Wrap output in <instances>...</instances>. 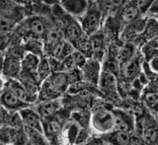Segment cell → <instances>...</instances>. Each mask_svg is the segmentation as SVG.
<instances>
[{
  "mask_svg": "<svg viewBox=\"0 0 158 145\" xmlns=\"http://www.w3.org/2000/svg\"><path fill=\"white\" fill-rule=\"evenodd\" d=\"M21 29L22 34L25 36H29L31 39H38L47 37L52 28L48 26V21L44 17L31 16L23 20Z\"/></svg>",
  "mask_w": 158,
  "mask_h": 145,
  "instance_id": "obj_1",
  "label": "cell"
},
{
  "mask_svg": "<svg viewBox=\"0 0 158 145\" xmlns=\"http://www.w3.org/2000/svg\"><path fill=\"white\" fill-rule=\"evenodd\" d=\"M103 12L97 5H90L88 11L79 19V23L81 25L84 34L87 37H91L99 32L101 28Z\"/></svg>",
  "mask_w": 158,
  "mask_h": 145,
  "instance_id": "obj_2",
  "label": "cell"
},
{
  "mask_svg": "<svg viewBox=\"0 0 158 145\" xmlns=\"http://www.w3.org/2000/svg\"><path fill=\"white\" fill-rule=\"evenodd\" d=\"M90 122L94 130L106 134L115 129V121L112 110L103 109L94 113L90 118Z\"/></svg>",
  "mask_w": 158,
  "mask_h": 145,
  "instance_id": "obj_3",
  "label": "cell"
},
{
  "mask_svg": "<svg viewBox=\"0 0 158 145\" xmlns=\"http://www.w3.org/2000/svg\"><path fill=\"white\" fill-rule=\"evenodd\" d=\"M102 68H103L102 62L97 60V59L95 58L87 59L86 63L80 69L82 74V80L88 86L98 87Z\"/></svg>",
  "mask_w": 158,
  "mask_h": 145,
  "instance_id": "obj_4",
  "label": "cell"
},
{
  "mask_svg": "<svg viewBox=\"0 0 158 145\" xmlns=\"http://www.w3.org/2000/svg\"><path fill=\"white\" fill-rule=\"evenodd\" d=\"M115 121V129L128 133H133L135 130V117L125 110L112 109Z\"/></svg>",
  "mask_w": 158,
  "mask_h": 145,
  "instance_id": "obj_5",
  "label": "cell"
},
{
  "mask_svg": "<svg viewBox=\"0 0 158 145\" xmlns=\"http://www.w3.org/2000/svg\"><path fill=\"white\" fill-rule=\"evenodd\" d=\"M5 88L10 90V91L16 95L22 102L29 105V106L37 104V102H38V98L35 96H32V95L26 90V88L24 87V85L20 82L18 79L7 80L6 83H5Z\"/></svg>",
  "mask_w": 158,
  "mask_h": 145,
  "instance_id": "obj_6",
  "label": "cell"
},
{
  "mask_svg": "<svg viewBox=\"0 0 158 145\" xmlns=\"http://www.w3.org/2000/svg\"><path fill=\"white\" fill-rule=\"evenodd\" d=\"M118 79L116 75L105 68H102L100 80H99L98 84L99 89L109 96H114V95H117L118 93Z\"/></svg>",
  "mask_w": 158,
  "mask_h": 145,
  "instance_id": "obj_7",
  "label": "cell"
},
{
  "mask_svg": "<svg viewBox=\"0 0 158 145\" xmlns=\"http://www.w3.org/2000/svg\"><path fill=\"white\" fill-rule=\"evenodd\" d=\"M59 4L64 11L74 19H80L90 7V2L85 0H64L59 2Z\"/></svg>",
  "mask_w": 158,
  "mask_h": 145,
  "instance_id": "obj_8",
  "label": "cell"
},
{
  "mask_svg": "<svg viewBox=\"0 0 158 145\" xmlns=\"http://www.w3.org/2000/svg\"><path fill=\"white\" fill-rule=\"evenodd\" d=\"M0 15L19 24L25 18V9L16 2L0 1Z\"/></svg>",
  "mask_w": 158,
  "mask_h": 145,
  "instance_id": "obj_9",
  "label": "cell"
},
{
  "mask_svg": "<svg viewBox=\"0 0 158 145\" xmlns=\"http://www.w3.org/2000/svg\"><path fill=\"white\" fill-rule=\"evenodd\" d=\"M0 105L10 112H20L28 107H31L22 102L16 95L6 88H4L3 91L0 93Z\"/></svg>",
  "mask_w": 158,
  "mask_h": 145,
  "instance_id": "obj_10",
  "label": "cell"
},
{
  "mask_svg": "<svg viewBox=\"0 0 158 145\" xmlns=\"http://www.w3.org/2000/svg\"><path fill=\"white\" fill-rule=\"evenodd\" d=\"M20 116H21L24 126L31 127L37 130L44 132V126H43V119L40 117V114L37 113L35 109L31 107H28L26 109L20 111Z\"/></svg>",
  "mask_w": 158,
  "mask_h": 145,
  "instance_id": "obj_11",
  "label": "cell"
},
{
  "mask_svg": "<svg viewBox=\"0 0 158 145\" xmlns=\"http://www.w3.org/2000/svg\"><path fill=\"white\" fill-rule=\"evenodd\" d=\"M146 20L145 19H137L130 24H127L121 33V39L127 43H130L132 39L144 32Z\"/></svg>",
  "mask_w": 158,
  "mask_h": 145,
  "instance_id": "obj_12",
  "label": "cell"
},
{
  "mask_svg": "<svg viewBox=\"0 0 158 145\" xmlns=\"http://www.w3.org/2000/svg\"><path fill=\"white\" fill-rule=\"evenodd\" d=\"M62 33H63L64 39L71 44L77 42L78 39H80L84 37H87L84 34L79 21H77L76 19H74L72 17L65 25V27L62 29Z\"/></svg>",
  "mask_w": 158,
  "mask_h": 145,
  "instance_id": "obj_13",
  "label": "cell"
},
{
  "mask_svg": "<svg viewBox=\"0 0 158 145\" xmlns=\"http://www.w3.org/2000/svg\"><path fill=\"white\" fill-rule=\"evenodd\" d=\"M131 135L132 133L114 129L111 132L103 134L101 138L108 145H131Z\"/></svg>",
  "mask_w": 158,
  "mask_h": 145,
  "instance_id": "obj_14",
  "label": "cell"
},
{
  "mask_svg": "<svg viewBox=\"0 0 158 145\" xmlns=\"http://www.w3.org/2000/svg\"><path fill=\"white\" fill-rule=\"evenodd\" d=\"M60 102L58 100H53V101H47L38 103L35 110L40 114L43 121H47L48 118H52L57 114V112L60 110Z\"/></svg>",
  "mask_w": 158,
  "mask_h": 145,
  "instance_id": "obj_15",
  "label": "cell"
},
{
  "mask_svg": "<svg viewBox=\"0 0 158 145\" xmlns=\"http://www.w3.org/2000/svg\"><path fill=\"white\" fill-rule=\"evenodd\" d=\"M142 63L140 58L138 56H135L130 61L127 62L125 65L121 67V74L125 77L126 80L136 79L141 73Z\"/></svg>",
  "mask_w": 158,
  "mask_h": 145,
  "instance_id": "obj_16",
  "label": "cell"
},
{
  "mask_svg": "<svg viewBox=\"0 0 158 145\" xmlns=\"http://www.w3.org/2000/svg\"><path fill=\"white\" fill-rule=\"evenodd\" d=\"M89 39H90L92 49H93V58L102 62L106 53L105 38H104V36L100 32H98L97 34L89 37Z\"/></svg>",
  "mask_w": 158,
  "mask_h": 145,
  "instance_id": "obj_17",
  "label": "cell"
},
{
  "mask_svg": "<svg viewBox=\"0 0 158 145\" xmlns=\"http://www.w3.org/2000/svg\"><path fill=\"white\" fill-rule=\"evenodd\" d=\"M47 81L51 84L61 96L64 93H66L67 88L69 86L67 75L65 72H62V71L52 73L51 76L47 79Z\"/></svg>",
  "mask_w": 158,
  "mask_h": 145,
  "instance_id": "obj_18",
  "label": "cell"
},
{
  "mask_svg": "<svg viewBox=\"0 0 158 145\" xmlns=\"http://www.w3.org/2000/svg\"><path fill=\"white\" fill-rule=\"evenodd\" d=\"M24 132L26 134L28 145H49L48 138L44 132L27 126H24Z\"/></svg>",
  "mask_w": 158,
  "mask_h": 145,
  "instance_id": "obj_19",
  "label": "cell"
},
{
  "mask_svg": "<svg viewBox=\"0 0 158 145\" xmlns=\"http://www.w3.org/2000/svg\"><path fill=\"white\" fill-rule=\"evenodd\" d=\"M41 59L42 57L37 56V54L32 52H26L21 61V66H22L21 70L26 72H31V73H37Z\"/></svg>",
  "mask_w": 158,
  "mask_h": 145,
  "instance_id": "obj_20",
  "label": "cell"
},
{
  "mask_svg": "<svg viewBox=\"0 0 158 145\" xmlns=\"http://www.w3.org/2000/svg\"><path fill=\"white\" fill-rule=\"evenodd\" d=\"M139 17L140 14L139 11H138L136 2H127V5H125V7L122 10L121 19L126 25L139 19Z\"/></svg>",
  "mask_w": 158,
  "mask_h": 145,
  "instance_id": "obj_21",
  "label": "cell"
},
{
  "mask_svg": "<svg viewBox=\"0 0 158 145\" xmlns=\"http://www.w3.org/2000/svg\"><path fill=\"white\" fill-rule=\"evenodd\" d=\"M136 56L135 54V46L131 43H126L123 47H121L118 53L117 56V61L122 67L125 65L127 62H128Z\"/></svg>",
  "mask_w": 158,
  "mask_h": 145,
  "instance_id": "obj_22",
  "label": "cell"
},
{
  "mask_svg": "<svg viewBox=\"0 0 158 145\" xmlns=\"http://www.w3.org/2000/svg\"><path fill=\"white\" fill-rule=\"evenodd\" d=\"M144 145H155L158 139V123L154 122L139 134Z\"/></svg>",
  "mask_w": 158,
  "mask_h": 145,
  "instance_id": "obj_23",
  "label": "cell"
},
{
  "mask_svg": "<svg viewBox=\"0 0 158 145\" xmlns=\"http://www.w3.org/2000/svg\"><path fill=\"white\" fill-rule=\"evenodd\" d=\"M73 47L75 48V51L80 52L82 56H85L87 59L93 58V49L90 43L89 37H84L80 39H78L77 42L73 43Z\"/></svg>",
  "mask_w": 158,
  "mask_h": 145,
  "instance_id": "obj_24",
  "label": "cell"
},
{
  "mask_svg": "<svg viewBox=\"0 0 158 145\" xmlns=\"http://www.w3.org/2000/svg\"><path fill=\"white\" fill-rule=\"evenodd\" d=\"M142 101L153 116L158 113V92H143Z\"/></svg>",
  "mask_w": 158,
  "mask_h": 145,
  "instance_id": "obj_25",
  "label": "cell"
},
{
  "mask_svg": "<svg viewBox=\"0 0 158 145\" xmlns=\"http://www.w3.org/2000/svg\"><path fill=\"white\" fill-rule=\"evenodd\" d=\"M52 73V67H51V63H49V60L48 57H42L41 61H40L38 70H37V74L38 77L40 79L41 83H43L44 81L51 76Z\"/></svg>",
  "mask_w": 158,
  "mask_h": 145,
  "instance_id": "obj_26",
  "label": "cell"
},
{
  "mask_svg": "<svg viewBox=\"0 0 158 145\" xmlns=\"http://www.w3.org/2000/svg\"><path fill=\"white\" fill-rule=\"evenodd\" d=\"M80 126L78 123H76L75 122L69 123V126L66 127V129L64 131V134H65V139L68 143V145H75L76 139L78 136V133L80 131Z\"/></svg>",
  "mask_w": 158,
  "mask_h": 145,
  "instance_id": "obj_27",
  "label": "cell"
},
{
  "mask_svg": "<svg viewBox=\"0 0 158 145\" xmlns=\"http://www.w3.org/2000/svg\"><path fill=\"white\" fill-rule=\"evenodd\" d=\"M144 34L145 38L149 39H154L158 38V21L155 19H148L145 24L144 28Z\"/></svg>",
  "mask_w": 158,
  "mask_h": 145,
  "instance_id": "obj_28",
  "label": "cell"
},
{
  "mask_svg": "<svg viewBox=\"0 0 158 145\" xmlns=\"http://www.w3.org/2000/svg\"><path fill=\"white\" fill-rule=\"evenodd\" d=\"M17 27V22L0 15V34H11Z\"/></svg>",
  "mask_w": 158,
  "mask_h": 145,
  "instance_id": "obj_29",
  "label": "cell"
},
{
  "mask_svg": "<svg viewBox=\"0 0 158 145\" xmlns=\"http://www.w3.org/2000/svg\"><path fill=\"white\" fill-rule=\"evenodd\" d=\"M87 88H88V85L82 80V81H78L75 83L69 84L66 94H68L69 96H77V95L83 93L84 91H86Z\"/></svg>",
  "mask_w": 158,
  "mask_h": 145,
  "instance_id": "obj_30",
  "label": "cell"
},
{
  "mask_svg": "<svg viewBox=\"0 0 158 145\" xmlns=\"http://www.w3.org/2000/svg\"><path fill=\"white\" fill-rule=\"evenodd\" d=\"M8 126L11 128H15V129H24V122L19 112L11 113V117H10L9 122H8Z\"/></svg>",
  "mask_w": 158,
  "mask_h": 145,
  "instance_id": "obj_31",
  "label": "cell"
},
{
  "mask_svg": "<svg viewBox=\"0 0 158 145\" xmlns=\"http://www.w3.org/2000/svg\"><path fill=\"white\" fill-rule=\"evenodd\" d=\"M10 44H12L11 34H0V52H6Z\"/></svg>",
  "mask_w": 158,
  "mask_h": 145,
  "instance_id": "obj_32",
  "label": "cell"
},
{
  "mask_svg": "<svg viewBox=\"0 0 158 145\" xmlns=\"http://www.w3.org/2000/svg\"><path fill=\"white\" fill-rule=\"evenodd\" d=\"M65 73L67 75V79H68L69 84L75 83L78 81H82V74H81V70L79 68L72 69V70L67 71Z\"/></svg>",
  "mask_w": 158,
  "mask_h": 145,
  "instance_id": "obj_33",
  "label": "cell"
},
{
  "mask_svg": "<svg viewBox=\"0 0 158 145\" xmlns=\"http://www.w3.org/2000/svg\"><path fill=\"white\" fill-rule=\"evenodd\" d=\"M11 113L8 111L7 109H5L3 106L0 105V127L1 126H8V122L10 117H11Z\"/></svg>",
  "mask_w": 158,
  "mask_h": 145,
  "instance_id": "obj_34",
  "label": "cell"
},
{
  "mask_svg": "<svg viewBox=\"0 0 158 145\" xmlns=\"http://www.w3.org/2000/svg\"><path fill=\"white\" fill-rule=\"evenodd\" d=\"M153 3H154V1H136V5L140 16L150 11Z\"/></svg>",
  "mask_w": 158,
  "mask_h": 145,
  "instance_id": "obj_35",
  "label": "cell"
},
{
  "mask_svg": "<svg viewBox=\"0 0 158 145\" xmlns=\"http://www.w3.org/2000/svg\"><path fill=\"white\" fill-rule=\"evenodd\" d=\"M147 63H148V65H149L151 70L154 73L158 74V54L156 56L153 57L152 59H150Z\"/></svg>",
  "mask_w": 158,
  "mask_h": 145,
  "instance_id": "obj_36",
  "label": "cell"
},
{
  "mask_svg": "<svg viewBox=\"0 0 158 145\" xmlns=\"http://www.w3.org/2000/svg\"><path fill=\"white\" fill-rule=\"evenodd\" d=\"M102 143H103L102 138H101V140H98V139H91V140H89L84 145H102Z\"/></svg>",
  "mask_w": 158,
  "mask_h": 145,
  "instance_id": "obj_37",
  "label": "cell"
},
{
  "mask_svg": "<svg viewBox=\"0 0 158 145\" xmlns=\"http://www.w3.org/2000/svg\"><path fill=\"white\" fill-rule=\"evenodd\" d=\"M4 57H5V53L0 52V76H1V74H2V70H3Z\"/></svg>",
  "mask_w": 158,
  "mask_h": 145,
  "instance_id": "obj_38",
  "label": "cell"
},
{
  "mask_svg": "<svg viewBox=\"0 0 158 145\" xmlns=\"http://www.w3.org/2000/svg\"><path fill=\"white\" fill-rule=\"evenodd\" d=\"M5 83H6V81L4 80V78L2 76H0V93H1L4 88H5Z\"/></svg>",
  "mask_w": 158,
  "mask_h": 145,
  "instance_id": "obj_39",
  "label": "cell"
},
{
  "mask_svg": "<svg viewBox=\"0 0 158 145\" xmlns=\"http://www.w3.org/2000/svg\"><path fill=\"white\" fill-rule=\"evenodd\" d=\"M154 117H155V121H156V122L158 123V113H157V114H155V116H154Z\"/></svg>",
  "mask_w": 158,
  "mask_h": 145,
  "instance_id": "obj_40",
  "label": "cell"
},
{
  "mask_svg": "<svg viewBox=\"0 0 158 145\" xmlns=\"http://www.w3.org/2000/svg\"><path fill=\"white\" fill-rule=\"evenodd\" d=\"M155 145H158V139H157V141H156V143H155Z\"/></svg>",
  "mask_w": 158,
  "mask_h": 145,
  "instance_id": "obj_41",
  "label": "cell"
}]
</instances>
